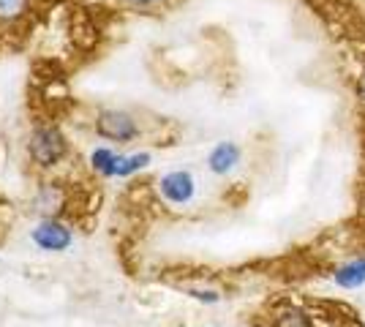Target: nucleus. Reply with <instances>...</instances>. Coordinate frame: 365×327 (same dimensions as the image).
Segmentation results:
<instances>
[{"instance_id":"obj_9","label":"nucleus","mask_w":365,"mask_h":327,"mask_svg":"<svg viewBox=\"0 0 365 327\" xmlns=\"http://www.w3.org/2000/svg\"><path fill=\"white\" fill-rule=\"evenodd\" d=\"M153 164V156L148 150H139V153H120V161H118V175L115 177H131L137 172L148 170Z\"/></svg>"},{"instance_id":"obj_6","label":"nucleus","mask_w":365,"mask_h":327,"mask_svg":"<svg viewBox=\"0 0 365 327\" xmlns=\"http://www.w3.org/2000/svg\"><path fill=\"white\" fill-rule=\"evenodd\" d=\"M333 284L338 289H363L365 286V254L360 256H351L346 262H341V265L333 270Z\"/></svg>"},{"instance_id":"obj_2","label":"nucleus","mask_w":365,"mask_h":327,"mask_svg":"<svg viewBox=\"0 0 365 327\" xmlns=\"http://www.w3.org/2000/svg\"><path fill=\"white\" fill-rule=\"evenodd\" d=\"M96 134L107 142H131L139 137L137 118L125 109H101L96 115Z\"/></svg>"},{"instance_id":"obj_8","label":"nucleus","mask_w":365,"mask_h":327,"mask_svg":"<svg viewBox=\"0 0 365 327\" xmlns=\"http://www.w3.org/2000/svg\"><path fill=\"white\" fill-rule=\"evenodd\" d=\"M270 327H317L314 316L305 311L303 306H284L273 313Z\"/></svg>"},{"instance_id":"obj_7","label":"nucleus","mask_w":365,"mask_h":327,"mask_svg":"<svg viewBox=\"0 0 365 327\" xmlns=\"http://www.w3.org/2000/svg\"><path fill=\"white\" fill-rule=\"evenodd\" d=\"M118 161H120V153L109 145H98L91 153V170L101 177H115L118 175Z\"/></svg>"},{"instance_id":"obj_5","label":"nucleus","mask_w":365,"mask_h":327,"mask_svg":"<svg viewBox=\"0 0 365 327\" xmlns=\"http://www.w3.org/2000/svg\"><path fill=\"white\" fill-rule=\"evenodd\" d=\"M243 164V147L232 140L215 142L207 153V170L213 172L215 177H227Z\"/></svg>"},{"instance_id":"obj_12","label":"nucleus","mask_w":365,"mask_h":327,"mask_svg":"<svg viewBox=\"0 0 365 327\" xmlns=\"http://www.w3.org/2000/svg\"><path fill=\"white\" fill-rule=\"evenodd\" d=\"M357 95H360V101L365 104V66L360 68V77H357Z\"/></svg>"},{"instance_id":"obj_13","label":"nucleus","mask_w":365,"mask_h":327,"mask_svg":"<svg viewBox=\"0 0 365 327\" xmlns=\"http://www.w3.org/2000/svg\"><path fill=\"white\" fill-rule=\"evenodd\" d=\"M123 3H128V6H155L161 0H123Z\"/></svg>"},{"instance_id":"obj_11","label":"nucleus","mask_w":365,"mask_h":327,"mask_svg":"<svg viewBox=\"0 0 365 327\" xmlns=\"http://www.w3.org/2000/svg\"><path fill=\"white\" fill-rule=\"evenodd\" d=\"M182 292L191 297V300L205 303V306H215V303H221V292H218V289H207V286H185Z\"/></svg>"},{"instance_id":"obj_10","label":"nucleus","mask_w":365,"mask_h":327,"mask_svg":"<svg viewBox=\"0 0 365 327\" xmlns=\"http://www.w3.org/2000/svg\"><path fill=\"white\" fill-rule=\"evenodd\" d=\"M31 0H0V22H14L28 11Z\"/></svg>"},{"instance_id":"obj_1","label":"nucleus","mask_w":365,"mask_h":327,"mask_svg":"<svg viewBox=\"0 0 365 327\" xmlns=\"http://www.w3.org/2000/svg\"><path fill=\"white\" fill-rule=\"evenodd\" d=\"M68 150V142L58 125H36L28 142V153L38 167H55Z\"/></svg>"},{"instance_id":"obj_3","label":"nucleus","mask_w":365,"mask_h":327,"mask_svg":"<svg viewBox=\"0 0 365 327\" xmlns=\"http://www.w3.org/2000/svg\"><path fill=\"white\" fill-rule=\"evenodd\" d=\"M158 194L161 199L175 207L191 204L197 197V177L191 170H169L158 177Z\"/></svg>"},{"instance_id":"obj_4","label":"nucleus","mask_w":365,"mask_h":327,"mask_svg":"<svg viewBox=\"0 0 365 327\" xmlns=\"http://www.w3.org/2000/svg\"><path fill=\"white\" fill-rule=\"evenodd\" d=\"M31 240L36 249L49 251V254H63V251L71 249L74 243V232L63 224L61 218H41L31 232Z\"/></svg>"}]
</instances>
